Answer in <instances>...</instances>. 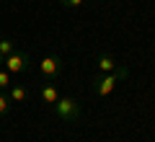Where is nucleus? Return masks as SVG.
Instances as JSON below:
<instances>
[{
	"instance_id": "f257e3e1",
	"label": "nucleus",
	"mask_w": 155,
	"mask_h": 142,
	"mask_svg": "<svg viewBox=\"0 0 155 142\" xmlns=\"http://www.w3.org/2000/svg\"><path fill=\"white\" fill-rule=\"evenodd\" d=\"M127 78H129L127 67H116L114 72H101V75L93 80V91L98 93V96H109V93L116 88V83H119V80H127Z\"/></svg>"
},
{
	"instance_id": "f03ea898",
	"label": "nucleus",
	"mask_w": 155,
	"mask_h": 142,
	"mask_svg": "<svg viewBox=\"0 0 155 142\" xmlns=\"http://www.w3.org/2000/svg\"><path fill=\"white\" fill-rule=\"evenodd\" d=\"M52 111L62 121H78L80 119V104L75 98H57V104H52Z\"/></svg>"
},
{
	"instance_id": "7ed1b4c3",
	"label": "nucleus",
	"mask_w": 155,
	"mask_h": 142,
	"mask_svg": "<svg viewBox=\"0 0 155 142\" xmlns=\"http://www.w3.org/2000/svg\"><path fill=\"white\" fill-rule=\"evenodd\" d=\"M28 60H31V57H28V52L16 49L13 54L5 57V62H3V65H5V70L11 72V75H18V72H23V70L28 67Z\"/></svg>"
},
{
	"instance_id": "20e7f679",
	"label": "nucleus",
	"mask_w": 155,
	"mask_h": 142,
	"mask_svg": "<svg viewBox=\"0 0 155 142\" xmlns=\"http://www.w3.org/2000/svg\"><path fill=\"white\" fill-rule=\"evenodd\" d=\"M60 67H62V60H60V57H44V60L39 62V72H41L47 80H52V78L60 75Z\"/></svg>"
},
{
	"instance_id": "39448f33",
	"label": "nucleus",
	"mask_w": 155,
	"mask_h": 142,
	"mask_svg": "<svg viewBox=\"0 0 155 142\" xmlns=\"http://www.w3.org/2000/svg\"><path fill=\"white\" fill-rule=\"evenodd\" d=\"M8 98H11L13 104H23V101L28 98V91L23 85H18V83H16V85L11 83V88H8Z\"/></svg>"
},
{
	"instance_id": "423d86ee",
	"label": "nucleus",
	"mask_w": 155,
	"mask_h": 142,
	"mask_svg": "<svg viewBox=\"0 0 155 142\" xmlns=\"http://www.w3.org/2000/svg\"><path fill=\"white\" fill-rule=\"evenodd\" d=\"M39 96H41V101L44 104H57V98H60V93H57L54 85H41V91H39Z\"/></svg>"
},
{
	"instance_id": "0eeeda50",
	"label": "nucleus",
	"mask_w": 155,
	"mask_h": 142,
	"mask_svg": "<svg viewBox=\"0 0 155 142\" xmlns=\"http://www.w3.org/2000/svg\"><path fill=\"white\" fill-rule=\"evenodd\" d=\"M116 70V62H114V57L111 54H98V72H114Z\"/></svg>"
},
{
	"instance_id": "6e6552de",
	"label": "nucleus",
	"mask_w": 155,
	"mask_h": 142,
	"mask_svg": "<svg viewBox=\"0 0 155 142\" xmlns=\"http://www.w3.org/2000/svg\"><path fill=\"white\" fill-rule=\"evenodd\" d=\"M16 52V41H11V39H0V54H3V60H5L8 54H13Z\"/></svg>"
},
{
	"instance_id": "1a4fd4ad",
	"label": "nucleus",
	"mask_w": 155,
	"mask_h": 142,
	"mask_svg": "<svg viewBox=\"0 0 155 142\" xmlns=\"http://www.w3.org/2000/svg\"><path fill=\"white\" fill-rule=\"evenodd\" d=\"M11 109H13V101L8 98V96H5L3 91H0V116H5Z\"/></svg>"
},
{
	"instance_id": "9d476101",
	"label": "nucleus",
	"mask_w": 155,
	"mask_h": 142,
	"mask_svg": "<svg viewBox=\"0 0 155 142\" xmlns=\"http://www.w3.org/2000/svg\"><path fill=\"white\" fill-rule=\"evenodd\" d=\"M8 88H11V72L0 70V91H8Z\"/></svg>"
},
{
	"instance_id": "9b49d317",
	"label": "nucleus",
	"mask_w": 155,
	"mask_h": 142,
	"mask_svg": "<svg viewBox=\"0 0 155 142\" xmlns=\"http://www.w3.org/2000/svg\"><path fill=\"white\" fill-rule=\"evenodd\" d=\"M83 3H85V0H60L62 8H80Z\"/></svg>"
},
{
	"instance_id": "f8f14e48",
	"label": "nucleus",
	"mask_w": 155,
	"mask_h": 142,
	"mask_svg": "<svg viewBox=\"0 0 155 142\" xmlns=\"http://www.w3.org/2000/svg\"><path fill=\"white\" fill-rule=\"evenodd\" d=\"M3 62H5V60H3V54H0V67H3Z\"/></svg>"
}]
</instances>
